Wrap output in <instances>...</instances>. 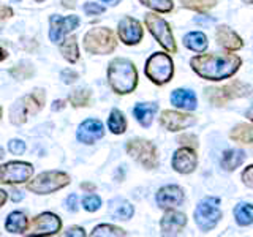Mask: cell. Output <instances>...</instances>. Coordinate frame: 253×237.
<instances>
[{
  "mask_svg": "<svg viewBox=\"0 0 253 237\" xmlns=\"http://www.w3.org/2000/svg\"><path fill=\"white\" fill-rule=\"evenodd\" d=\"M241 63V57L236 54H201L190 60V67L203 79L223 81L239 70Z\"/></svg>",
  "mask_w": 253,
  "mask_h": 237,
  "instance_id": "1",
  "label": "cell"
},
{
  "mask_svg": "<svg viewBox=\"0 0 253 237\" xmlns=\"http://www.w3.org/2000/svg\"><path fill=\"white\" fill-rule=\"evenodd\" d=\"M108 81L116 93H130L138 85V71L126 59H114L108 68Z\"/></svg>",
  "mask_w": 253,
  "mask_h": 237,
  "instance_id": "2",
  "label": "cell"
},
{
  "mask_svg": "<svg viewBox=\"0 0 253 237\" xmlns=\"http://www.w3.org/2000/svg\"><path fill=\"white\" fill-rule=\"evenodd\" d=\"M146 76L157 85L168 84L174 75L172 59L165 52L152 54L146 62Z\"/></svg>",
  "mask_w": 253,
  "mask_h": 237,
  "instance_id": "3",
  "label": "cell"
},
{
  "mask_svg": "<svg viewBox=\"0 0 253 237\" xmlns=\"http://www.w3.org/2000/svg\"><path fill=\"white\" fill-rule=\"evenodd\" d=\"M117 46L116 35L113 30L106 27H95L90 29L84 37V47L90 54H111Z\"/></svg>",
  "mask_w": 253,
  "mask_h": 237,
  "instance_id": "4",
  "label": "cell"
},
{
  "mask_svg": "<svg viewBox=\"0 0 253 237\" xmlns=\"http://www.w3.org/2000/svg\"><path fill=\"white\" fill-rule=\"evenodd\" d=\"M221 218V209H220V199L213 196H208L200 201L195 210V221L201 231L208 233L217 226Z\"/></svg>",
  "mask_w": 253,
  "mask_h": 237,
  "instance_id": "5",
  "label": "cell"
},
{
  "mask_svg": "<svg viewBox=\"0 0 253 237\" xmlns=\"http://www.w3.org/2000/svg\"><path fill=\"white\" fill-rule=\"evenodd\" d=\"M68 184H70L68 174L60 171H47L37 176L34 180H30L27 184V190L37 195H49L63 187H67Z\"/></svg>",
  "mask_w": 253,
  "mask_h": 237,
  "instance_id": "6",
  "label": "cell"
},
{
  "mask_svg": "<svg viewBox=\"0 0 253 237\" xmlns=\"http://www.w3.org/2000/svg\"><path fill=\"white\" fill-rule=\"evenodd\" d=\"M252 93V87L242 81H231L229 84L223 87H213V89L206 90L208 100L213 106H225L229 100L234 98H242Z\"/></svg>",
  "mask_w": 253,
  "mask_h": 237,
  "instance_id": "7",
  "label": "cell"
},
{
  "mask_svg": "<svg viewBox=\"0 0 253 237\" xmlns=\"http://www.w3.org/2000/svg\"><path fill=\"white\" fill-rule=\"evenodd\" d=\"M44 105V93L43 90H34L30 95H26L18 103H14L11 108V122L14 125H21L27 120V117L32 114H37Z\"/></svg>",
  "mask_w": 253,
  "mask_h": 237,
  "instance_id": "8",
  "label": "cell"
},
{
  "mask_svg": "<svg viewBox=\"0 0 253 237\" xmlns=\"http://www.w3.org/2000/svg\"><path fill=\"white\" fill-rule=\"evenodd\" d=\"M144 22L149 29L150 34L154 35V38L160 43L168 52H176L177 51V46L176 41H174V35H172V30L169 27V24L166 22L163 18H160L158 14L155 13H147Z\"/></svg>",
  "mask_w": 253,
  "mask_h": 237,
  "instance_id": "9",
  "label": "cell"
},
{
  "mask_svg": "<svg viewBox=\"0 0 253 237\" xmlns=\"http://www.w3.org/2000/svg\"><path fill=\"white\" fill-rule=\"evenodd\" d=\"M126 152L131 158H134L139 164L147 169H154L158 164V154L157 147L150 141L134 138L126 142Z\"/></svg>",
  "mask_w": 253,
  "mask_h": 237,
  "instance_id": "10",
  "label": "cell"
},
{
  "mask_svg": "<svg viewBox=\"0 0 253 237\" xmlns=\"http://www.w3.org/2000/svg\"><path fill=\"white\" fill-rule=\"evenodd\" d=\"M34 174V166L24 161H10L0 168V182L2 184H24Z\"/></svg>",
  "mask_w": 253,
  "mask_h": 237,
  "instance_id": "11",
  "label": "cell"
},
{
  "mask_svg": "<svg viewBox=\"0 0 253 237\" xmlns=\"http://www.w3.org/2000/svg\"><path fill=\"white\" fill-rule=\"evenodd\" d=\"M62 228L60 218L51 212L40 213L34 218L30 225V229H27L30 236H52L57 234Z\"/></svg>",
  "mask_w": 253,
  "mask_h": 237,
  "instance_id": "12",
  "label": "cell"
},
{
  "mask_svg": "<svg viewBox=\"0 0 253 237\" xmlns=\"http://www.w3.org/2000/svg\"><path fill=\"white\" fill-rule=\"evenodd\" d=\"M117 35L121 38V41L126 46L138 44L142 40V26L139 21L126 16L117 26Z\"/></svg>",
  "mask_w": 253,
  "mask_h": 237,
  "instance_id": "13",
  "label": "cell"
},
{
  "mask_svg": "<svg viewBox=\"0 0 253 237\" xmlns=\"http://www.w3.org/2000/svg\"><path fill=\"white\" fill-rule=\"evenodd\" d=\"M51 30H49V38L52 43H60L62 38L65 37L68 32H73L79 26V18L78 16H67V18H60V16L54 14L51 16Z\"/></svg>",
  "mask_w": 253,
  "mask_h": 237,
  "instance_id": "14",
  "label": "cell"
},
{
  "mask_svg": "<svg viewBox=\"0 0 253 237\" xmlns=\"http://www.w3.org/2000/svg\"><path fill=\"white\" fill-rule=\"evenodd\" d=\"M172 169L179 174H192L196 169L198 155L192 147H180L172 155Z\"/></svg>",
  "mask_w": 253,
  "mask_h": 237,
  "instance_id": "15",
  "label": "cell"
},
{
  "mask_svg": "<svg viewBox=\"0 0 253 237\" xmlns=\"http://www.w3.org/2000/svg\"><path fill=\"white\" fill-rule=\"evenodd\" d=\"M196 118L193 116H188L177 111H163L160 116V123L165 130L168 131H182L187 130L188 126L195 125Z\"/></svg>",
  "mask_w": 253,
  "mask_h": 237,
  "instance_id": "16",
  "label": "cell"
},
{
  "mask_svg": "<svg viewBox=\"0 0 253 237\" xmlns=\"http://www.w3.org/2000/svg\"><path fill=\"white\" fill-rule=\"evenodd\" d=\"M105 136V126L97 118H87L79 125L76 138L83 144H93L95 141L101 139Z\"/></svg>",
  "mask_w": 253,
  "mask_h": 237,
  "instance_id": "17",
  "label": "cell"
},
{
  "mask_svg": "<svg viewBox=\"0 0 253 237\" xmlns=\"http://www.w3.org/2000/svg\"><path fill=\"white\" fill-rule=\"evenodd\" d=\"M155 199L162 209H174V207H179V205L184 202L185 193H184V190L177 185H166L158 190Z\"/></svg>",
  "mask_w": 253,
  "mask_h": 237,
  "instance_id": "18",
  "label": "cell"
},
{
  "mask_svg": "<svg viewBox=\"0 0 253 237\" xmlns=\"http://www.w3.org/2000/svg\"><path fill=\"white\" fill-rule=\"evenodd\" d=\"M185 225H187V217L182 212L172 209H168V212L165 213L160 221L162 233L165 236H177L185 228Z\"/></svg>",
  "mask_w": 253,
  "mask_h": 237,
  "instance_id": "19",
  "label": "cell"
},
{
  "mask_svg": "<svg viewBox=\"0 0 253 237\" xmlns=\"http://www.w3.org/2000/svg\"><path fill=\"white\" fill-rule=\"evenodd\" d=\"M215 38H217V43L228 51H239L244 46L242 38L228 26H218L215 32Z\"/></svg>",
  "mask_w": 253,
  "mask_h": 237,
  "instance_id": "20",
  "label": "cell"
},
{
  "mask_svg": "<svg viewBox=\"0 0 253 237\" xmlns=\"http://www.w3.org/2000/svg\"><path fill=\"white\" fill-rule=\"evenodd\" d=\"M171 103L179 109L193 111L196 109V95L188 89H176L171 93Z\"/></svg>",
  "mask_w": 253,
  "mask_h": 237,
  "instance_id": "21",
  "label": "cell"
},
{
  "mask_svg": "<svg viewBox=\"0 0 253 237\" xmlns=\"http://www.w3.org/2000/svg\"><path fill=\"white\" fill-rule=\"evenodd\" d=\"M5 229L10 234H24L29 229V218L22 212H11L5 221Z\"/></svg>",
  "mask_w": 253,
  "mask_h": 237,
  "instance_id": "22",
  "label": "cell"
},
{
  "mask_svg": "<svg viewBox=\"0 0 253 237\" xmlns=\"http://www.w3.org/2000/svg\"><path fill=\"white\" fill-rule=\"evenodd\" d=\"M158 106L155 105V103H139V105L134 106L133 109V114L134 117H136V120L139 122V125L142 126H150V123H152L154 120V116L157 113Z\"/></svg>",
  "mask_w": 253,
  "mask_h": 237,
  "instance_id": "23",
  "label": "cell"
},
{
  "mask_svg": "<svg viewBox=\"0 0 253 237\" xmlns=\"http://www.w3.org/2000/svg\"><path fill=\"white\" fill-rule=\"evenodd\" d=\"M208 37L203 32H190L184 37V46L193 52H203L208 49Z\"/></svg>",
  "mask_w": 253,
  "mask_h": 237,
  "instance_id": "24",
  "label": "cell"
},
{
  "mask_svg": "<svg viewBox=\"0 0 253 237\" xmlns=\"http://www.w3.org/2000/svg\"><path fill=\"white\" fill-rule=\"evenodd\" d=\"M244 160H245V154L242 152V150L231 149V150L223 152L220 164L225 171H234L236 168H239V166L244 163Z\"/></svg>",
  "mask_w": 253,
  "mask_h": 237,
  "instance_id": "25",
  "label": "cell"
},
{
  "mask_svg": "<svg viewBox=\"0 0 253 237\" xmlns=\"http://www.w3.org/2000/svg\"><path fill=\"white\" fill-rule=\"evenodd\" d=\"M229 138L244 146H253V126L249 123H239L229 133Z\"/></svg>",
  "mask_w": 253,
  "mask_h": 237,
  "instance_id": "26",
  "label": "cell"
},
{
  "mask_svg": "<svg viewBox=\"0 0 253 237\" xmlns=\"http://www.w3.org/2000/svg\"><path fill=\"white\" fill-rule=\"evenodd\" d=\"M109 212L116 220H130L133 217V213H134V209H133V205L128 201L114 199V201H111Z\"/></svg>",
  "mask_w": 253,
  "mask_h": 237,
  "instance_id": "27",
  "label": "cell"
},
{
  "mask_svg": "<svg viewBox=\"0 0 253 237\" xmlns=\"http://www.w3.org/2000/svg\"><path fill=\"white\" fill-rule=\"evenodd\" d=\"M234 218L239 226H249L253 223V205L241 202L234 207Z\"/></svg>",
  "mask_w": 253,
  "mask_h": 237,
  "instance_id": "28",
  "label": "cell"
},
{
  "mask_svg": "<svg viewBox=\"0 0 253 237\" xmlns=\"http://www.w3.org/2000/svg\"><path fill=\"white\" fill-rule=\"evenodd\" d=\"M62 41H63L60 44V52H62V55L68 62L75 63L79 59V47H78L76 37H68L65 40H62Z\"/></svg>",
  "mask_w": 253,
  "mask_h": 237,
  "instance_id": "29",
  "label": "cell"
},
{
  "mask_svg": "<svg viewBox=\"0 0 253 237\" xmlns=\"http://www.w3.org/2000/svg\"><path fill=\"white\" fill-rule=\"evenodd\" d=\"M108 126L114 134L125 133V130H126L125 116L119 109H113V111H111V114H109V118H108Z\"/></svg>",
  "mask_w": 253,
  "mask_h": 237,
  "instance_id": "30",
  "label": "cell"
},
{
  "mask_svg": "<svg viewBox=\"0 0 253 237\" xmlns=\"http://www.w3.org/2000/svg\"><path fill=\"white\" fill-rule=\"evenodd\" d=\"M180 3L184 8L193 11H208L215 6L217 0H180Z\"/></svg>",
  "mask_w": 253,
  "mask_h": 237,
  "instance_id": "31",
  "label": "cell"
},
{
  "mask_svg": "<svg viewBox=\"0 0 253 237\" xmlns=\"http://www.w3.org/2000/svg\"><path fill=\"white\" fill-rule=\"evenodd\" d=\"M116 237V236H126L124 229L113 226V225H98L97 228L92 231V237Z\"/></svg>",
  "mask_w": 253,
  "mask_h": 237,
  "instance_id": "32",
  "label": "cell"
},
{
  "mask_svg": "<svg viewBox=\"0 0 253 237\" xmlns=\"http://www.w3.org/2000/svg\"><path fill=\"white\" fill-rule=\"evenodd\" d=\"M139 2L144 6L150 8V10L158 11V13H169L174 8L172 0H139Z\"/></svg>",
  "mask_w": 253,
  "mask_h": 237,
  "instance_id": "33",
  "label": "cell"
},
{
  "mask_svg": "<svg viewBox=\"0 0 253 237\" xmlns=\"http://www.w3.org/2000/svg\"><path fill=\"white\" fill-rule=\"evenodd\" d=\"M70 103L73 106H89V103L92 100V93L90 90L87 89H81V90H75L73 93L70 95Z\"/></svg>",
  "mask_w": 253,
  "mask_h": 237,
  "instance_id": "34",
  "label": "cell"
},
{
  "mask_svg": "<svg viewBox=\"0 0 253 237\" xmlns=\"http://www.w3.org/2000/svg\"><path fill=\"white\" fill-rule=\"evenodd\" d=\"M11 75L18 79H26L29 76L34 75V68H32L30 63H26V62H21L18 67L11 70Z\"/></svg>",
  "mask_w": 253,
  "mask_h": 237,
  "instance_id": "35",
  "label": "cell"
},
{
  "mask_svg": "<svg viewBox=\"0 0 253 237\" xmlns=\"http://www.w3.org/2000/svg\"><path fill=\"white\" fill-rule=\"evenodd\" d=\"M83 205L87 212H97L101 205V199L97 195H89L83 199Z\"/></svg>",
  "mask_w": 253,
  "mask_h": 237,
  "instance_id": "36",
  "label": "cell"
},
{
  "mask_svg": "<svg viewBox=\"0 0 253 237\" xmlns=\"http://www.w3.org/2000/svg\"><path fill=\"white\" fill-rule=\"evenodd\" d=\"M8 149L13 155H22L24 150H26V142L21 139H11L8 142Z\"/></svg>",
  "mask_w": 253,
  "mask_h": 237,
  "instance_id": "37",
  "label": "cell"
},
{
  "mask_svg": "<svg viewBox=\"0 0 253 237\" xmlns=\"http://www.w3.org/2000/svg\"><path fill=\"white\" fill-rule=\"evenodd\" d=\"M84 11L87 14H90V16H93V14H101V13H105V6H101L98 3H93V2H87L84 5Z\"/></svg>",
  "mask_w": 253,
  "mask_h": 237,
  "instance_id": "38",
  "label": "cell"
},
{
  "mask_svg": "<svg viewBox=\"0 0 253 237\" xmlns=\"http://www.w3.org/2000/svg\"><path fill=\"white\" fill-rule=\"evenodd\" d=\"M177 141H179V144L184 147H196L198 146V139L195 134H185V136H180Z\"/></svg>",
  "mask_w": 253,
  "mask_h": 237,
  "instance_id": "39",
  "label": "cell"
},
{
  "mask_svg": "<svg viewBox=\"0 0 253 237\" xmlns=\"http://www.w3.org/2000/svg\"><path fill=\"white\" fill-rule=\"evenodd\" d=\"M60 78H62V81L65 82V84H73L78 79V73H76V71H73V70L67 68V70H63L62 73H60Z\"/></svg>",
  "mask_w": 253,
  "mask_h": 237,
  "instance_id": "40",
  "label": "cell"
},
{
  "mask_svg": "<svg viewBox=\"0 0 253 237\" xmlns=\"http://www.w3.org/2000/svg\"><path fill=\"white\" fill-rule=\"evenodd\" d=\"M242 182L249 188H253V164L249 166L247 169H244V172H242Z\"/></svg>",
  "mask_w": 253,
  "mask_h": 237,
  "instance_id": "41",
  "label": "cell"
},
{
  "mask_svg": "<svg viewBox=\"0 0 253 237\" xmlns=\"http://www.w3.org/2000/svg\"><path fill=\"white\" fill-rule=\"evenodd\" d=\"M67 209L70 212H76L78 210V196L76 195H70L67 199Z\"/></svg>",
  "mask_w": 253,
  "mask_h": 237,
  "instance_id": "42",
  "label": "cell"
},
{
  "mask_svg": "<svg viewBox=\"0 0 253 237\" xmlns=\"http://www.w3.org/2000/svg\"><path fill=\"white\" fill-rule=\"evenodd\" d=\"M65 236H68V237H84L85 233H84V229H83V228L73 226V228H70V229H68Z\"/></svg>",
  "mask_w": 253,
  "mask_h": 237,
  "instance_id": "43",
  "label": "cell"
},
{
  "mask_svg": "<svg viewBox=\"0 0 253 237\" xmlns=\"http://www.w3.org/2000/svg\"><path fill=\"white\" fill-rule=\"evenodd\" d=\"M10 16H13V10L10 6H3L0 5V19H8Z\"/></svg>",
  "mask_w": 253,
  "mask_h": 237,
  "instance_id": "44",
  "label": "cell"
},
{
  "mask_svg": "<svg viewBox=\"0 0 253 237\" xmlns=\"http://www.w3.org/2000/svg\"><path fill=\"white\" fill-rule=\"evenodd\" d=\"M67 105V101H63V100H57V101H54V105H52V111H59V109H63Z\"/></svg>",
  "mask_w": 253,
  "mask_h": 237,
  "instance_id": "45",
  "label": "cell"
},
{
  "mask_svg": "<svg viewBox=\"0 0 253 237\" xmlns=\"http://www.w3.org/2000/svg\"><path fill=\"white\" fill-rule=\"evenodd\" d=\"M5 201H6V192L5 190H0V207L5 204Z\"/></svg>",
  "mask_w": 253,
  "mask_h": 237,
  "instance_id": "46",
  "label": "cell"
},
{
  "mask_svg": "<svg viewBox=\"0 0 253 237\" xmlns=\"http://www.w3.org/2000/svg\"><path fill=\"white\" fill-rule=\"evenodd\" d=\"M22 198H24V195H22L21 192H14V193H13V198H11V199L16 202V201H21Z\"/></svg>",
  "mask_w": 253,
  "mask_h": 237,
  "instance_id": "47",
  "label": "cell"
},
{
  "mask_svg": "<svg viewBox=\"0 0 253 237\" xmlns=\"http://www.w3.org/2000/svg\"><path fill=\"white\" fill-rule=\"evenodd\" d=\"M8 57V54H6V51L3 49V47H0V62L2 60H5Z\"/></svg>",
  "mask_w": 253,
  "mask_h": 237,
  "instance_id": "48",
  "label": "cell"
},
{
  "mask_svg": "<svg viewBox=\"0 0 253 237\" xmlns=\"http://www.w3.org/2000/svg\"><path fill=\"white\" fill-rule=\"evenodd\" d=\"M245 116L249 117V120H250V122H253V108H250V109L247 111V114H245Z\"/></svg>",
  "mask_w": 253,
  "mask_h": 237,
  "instance_id": "49",
  "label": "cell"
},
{
  "mask_svg": "<svg viewBox=\"0 0 253 237\" xmlns=\"http://www.w3.org/2000/svg\"><path fill=\"white\" fill-rule=\"evenodd\" d=\"M101 2H105V3H109V5H117L121 0H101Z\"/></svg>",
  "mask_w": 253,
  "mask_h": 237,
  "instance_id": "50",
  "label": "cell"
},
{
  "mask_svg": "<svg viewBox=\"0 0 253 237\" xmlns=\"http://www.w3.org/2000/svg\"><path fill=\"white\" fill-rule=\"evenodd\" d=\"M84 190H95V185H92V184H83L81 185Z\"/></svg>",
  "mask_w": 253,
  "mask_h": 237,
  "instance_id": "51",
  "label": "cell"
},
{
  "mask_svg": "<svg viewBox=\"0 0 253 237\" xmlns=\"http://www.w3.org/2000/svg\"><path fill=\"white\" fill-rule=\"evenodd\" d=\"M244 3H250V5H253V0H242Z\"/></svg>",
  "mask_w": 253,
  "mask_h": 237,
  "instance_id": "52",
  "label": "cell"
},
{
  "mask_svg": "<svg viewBox=\"0 0 253 237\" xmlns=\"http://www.w3.org/2000/svg\"><path fill=\"white\" fill-rule=\"evenodd\" d=\"M3 157V150H2V147H0V158Z\"/></svg>",
  "mask_w": 253,
  "mask_h": 237,
  "instance_id": "53",
  "label": "cell"
},
{
  "mask_svg": "<svg viewBox=\"0 0 253 237\" xmlns=\"http://www.w3.org/2000/svg\"><path fill=\"white\" fill-rule=\"evenodd\" d=\"M0 117H2V109H0Z\"/></svg>",
  "mask_w": 253,
  "mask_h": 237,
  "instance_id": "54",
  "label": "cell"
},
{
  "mask_svg": "<svg viewBox=\"0 0 253 237\" xmlns=\"http://www.w3.org/2000/svg\"><path fill=\"white\" fill-rule=\"evenodd\" d=\"M35 2H43V0H35Z\"/></svg>",
  "mask_w": 253,
  "mask_h": 237,
  "instance_id": "55",
  "label": "cell"
},
{
  "mask_svg": "<svg viewBox=\"0 0 253 237\" xmlns=\"http://www.w3.org/2000/svg\"><path fill=\"white\" fill-rule=\"evenodd\" d=\"M18 2H19V0H18Z\"/></svg>",
  "mask_w": 253,
  "mask_h": 237,
  "instance_id": "56",
  "label": "cell"
}]
</instances>
